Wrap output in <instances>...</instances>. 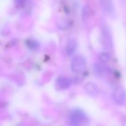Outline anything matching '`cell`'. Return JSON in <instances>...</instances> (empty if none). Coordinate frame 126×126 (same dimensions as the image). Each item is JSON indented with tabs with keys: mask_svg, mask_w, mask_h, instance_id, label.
Wrapping results in <instances>:
<instances>
[{
	"mask_svg": "<svg viewBox=\"0 0 126 126\" xmlns=\"http://www.w3.org/2000/svg\"><path fill=\"white\" fill-rule=\"evenodd\" d=\"M85 89L86 93L91 96V97H97L100 94V89L99 87L97 86V84H95L93 82H89L88 83L86 86H85Z\"/></svg>",
	"mask_w": 126,
	"mask_h": 126,
	"instance_id": "8992f818",
	"label": "cell"
},
{
	"mask_svg": "<svg viewBox=\"0 0 126 126\" xmlns=\"http://www.w3.org/2000/svg\"><path fill=\"white\" fill-rule=\"evenodd\" d=\"M69 120L70 124L72 126H80L85 124L87 122L88 118L83 111L80 109H75L69 114Z\"/></svg>",
	"mask_w": 126,
	"mask_h": 126,
	"instance_id": "6da1fadb",
	"label": "cell"
},
{
	"mask_svg": "<svg viewBox=\"0 0 126 126\" xmlns=\"http://www.w3.org/2000/svg\"><path fill=\"white\" fill-rule=\"evenodd\" d=\"M100 4L103 10L107 15H111L114 13V7L112 0H100Z\"/></svg>",
	"mask_w": 126,
	"mask_h": 126,
	"instance_id": "52a82bcc",
	"label": "cell"
},
{
	"mask_svg": "<svg viewBox=\"0 0 126 126\" xmlns=\"http://www.w3.org/2000/svg\"><path fill=\"white\" fill-rule=\"evenodd\" d=\"M27 46L32 49H36L39 47V44L37 41L34 40H28L27 41Z\"/></svg>",
	"mask_w": 126,
	"mask_h": 126,
	"instance_id": "8fae6325",
	"label": "cell"
},
{
	"mask_svg": "<svg viewBox=\"0 0 126 126\" xmlns=\"http://www.w3.org/2000/svg\"><path fill=\"white\" fill-rule=\"evenodd\" d=\"M77 41L74 38L69 39L67 42L66 47V52L68 55H72L75 53L77 49Z\"/></svg>",
	"mask_w": 126,
	"mask_h": 126,
	"instance_id": "ba28073f",
	"label": "cell"
},
{
	"mask_svg": "<svg viewBox=\"0 0 126 126\" xmlns=\"http://www.w3.org/2000/svg\"><path fill=\"white\" fill-rule=\"evenodd\" d=\"M99 59L100 60V61H102L103 63H106V62H108V61H110L111 55H110V54L109 52H103L100 53V55H99Z\"/></svg>",
	"mask_w": 126,
	"mask_h": 126,
	"instance_id": "30bf717a",
	"label": "cell"
},
{
	"mask_svg": "<svg viewBox=\"0 0 126 126\" xmlns=\"http://www.w3.org/2000/svg\"><path fill=\"white\" fill-rule=\"evenodd\" d=\"M89 10L86 7H84V8H83V18L84 20L86 19L87 16H89Z\"/></svg>",
	"mask_w": 126,
	"mask_h": 126,
	"instance_id": "7c38bea8",
	"label": "cell"
},
{
	"mask_svg": "<svg viewBox=\"0 0 126 126\" xmlns=\"http://www.w3.org/2000/svg\"><path fill=\"white\" fill-rule=\"evenodd\" d=\"M72 84V80L66 77L58 78L56 80V86L61 90H66L69 89Z\"/></svg>",
	"mask_w": 126,
	"mask_h": 126,
	"instance_id": "5b68a950",
	"label": "cell"
},
{
	"mask_svg": "<svg viewBox=\"0 0 126 126\" xmlns=\"http://www.w3.org/2000/svg\"><path fill=\"white\" fill-rule=\"evenodd\" d=\"M93 70L94 74L98 77H103L106 73V68L100 63H94L93 66Z\"/></svg>",
	"mask_w": 126,
	"mask_h": 126,
	"instance_id": "9c48e42d",
	"label": "cell"
},
{
	"mask_svg": "<svg viewBox=\"0 0 126 126\" xmlns=\"http://www.w3.org/2000/svg\"><path fill=\"white\" fill-rule=\"evenodd\" d=\"M113 100L117 106H123L126 102V92L125 89L121 87H117L113 92Z\"/></svg>",
	"mask_w": 126,
	"mask_h": 126,
	"instance_id": "277c9868",
	"label": "cell"
},
{
	"mask_svg": "<svg viewBox=\"0 0 126 126\" xmlns=\"http://www.w3.org/2000/svg\"><path fill=\"white\" fill-rule=\"evenodd\" d=\"M16 3H17L18 4L24 5V1H25V0H16Z\"/></svg>",
	"mask_w": 126,
	"mask_h": 126,
	"instance_id": "4fadbf2b",
	"label": "cell"
},
{
	"mask_svg": "<svg viewBox=\"0 0 126 126\" xmlns=\"http://www.w3.org/2000/svg\"><path fill=\"white\" fill-rule=\"evenodd\" d=\"M86 66V59L80 55L75 56L71 63V69L75 73H81L83 72Z\"/></svg>",
	"mask_w": 126,
	"mask_h": 126,
	"instance_id": "3957f363",
	"label": "cell"
},
{
	"mask_svg": "<svg viewBox=\"0 0 126 126\" xmlns=\"http://www.w3.org/2000/svg\"><path fill=\"white\" fill-rule=\"evenodd\" d=\"M101 40L103 48L106 50L110 51L113 48V39L109 27L106 25H103L101 32Z\"/></svg>",
	"mask_w": 126,
	"mask_h": 126,
	"instance_id": "7a4b0ae2",
	"label": "cell"
}]
</instances>
